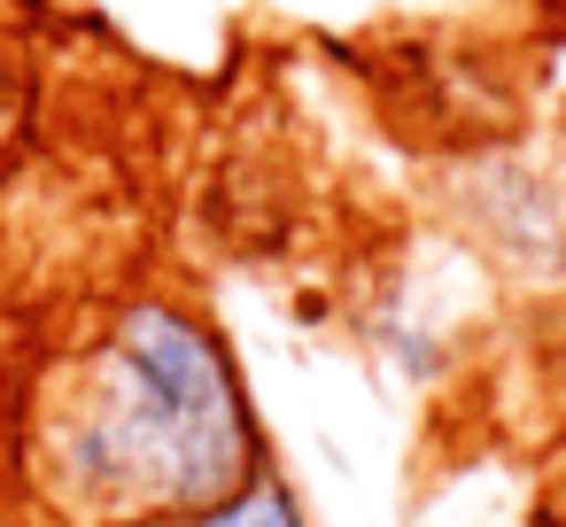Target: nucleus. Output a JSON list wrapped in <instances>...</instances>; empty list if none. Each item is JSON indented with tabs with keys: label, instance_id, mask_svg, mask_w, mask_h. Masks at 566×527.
I'll use <instances>...</instances> for the list:
<instances>
[{
	"label": "nucleus",
	"instance_id": "nucleus-1",
	"mask_svg": "<svg viewBox=\"0 0 566 527\" xmlns=\"http://www.w3.org/2000/svg\"><path fill=\"white\" fill-rule=\"evenodd\" d=\"M272 465L233 334L171 287L109 295L24 388L17 481L48 527L210 504Z\"/></svg>",
	"mask_w": 566,
	"mask_h": 527
},
{
	"label": "nucleus",
	"instance_id": "nucleus-2",
	"mask_svg": "<svg viewBox=\"0 0 566 527\" xmlns=\"http://www.w3.org/2000/svg\"><path fill=\"white\" fill-rule=\"evenodd\" d=\"M450 233L512 287H566V179L512 140H489L442 171Z\"/></svg>",
	"mask_w": 566,
	"mask_h": 527
},
{
	"label": "nucleus",
	"instance_id": "nucleus-3",
	"mask_svg": "<svg viewBox=\"0 0 566 527\" xmlns=\"http://www.w3.org/2000/svg\"><path fill=\"white\" fill-rule=\"evenodd\" d=\"M125 527H311V504H303V488L280 465H264V473H249L241 488H226L210 504L156 512V519H125Z\"/></svg>",
	"mask_w": 566,
	"mask_h": 527
},
{
	"label": "nucleus",
	"instance_id": "nucleus-4",
	"mask_svg": "<svg viewBox=\"0 0 566 527\" xmlns=\"http://www.w3.org/2000/svg\"><path fill=\"white\" fill-rule=\"evenodd\" d=\"M365 349H380V365L396 372V380H442V365H450V334H442V318H427L411 295H373L365 303Z\"/></svg>",
	"mask_w": 566,
	"mask_h": 527
}]
</instances>
